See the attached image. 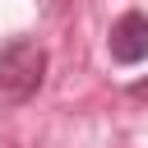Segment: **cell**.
I'll use <instances>...</instances> for the list:
<instances>
[{"label": "cell", "instance_id": "6da1fadb", "mask_svg": "<svg viewBox=\"0 0 148 148\" xmlns=\"http://www.w3.org/2000/svg\"><path fill=\"white\" fill-rule=\"evenodd\" d=\"M42 69H46V51L37 42H28V37H14L0 51V92L14 97V102L32 97L37 83H42Z\"/></svg>", "mask_w": 148, "mask_h": 148}, {"label": "cell", "instance_id": "7a4b0ae2", "mask_svg": "<svg viewBox=\"0 0 148 148\" xmlns=\"http://www.w3.org/2000/svg\"><path fill=\"white\" fill-rule=\"evenodd\" d=\"M111 56L120 65H139L148 56V14L130 9V14L116 18V28H111Z\"/></svg>", "mask_w": 148, "mask_h": 148}, {"label": "cell", "instance_id": "3957f363", "mask_svg": "<svg viewBox=\"0 0 148 148\" xmlns=\"http://www.w3.org/2000/svg\"><path fill=\"white\" fill-rule=\"evenodd\" d=\"M130 97H139V102H148V79H134V83H130Z\"/></svg>", "mask_w": 148, "mask_h": 148}]
</instances>
